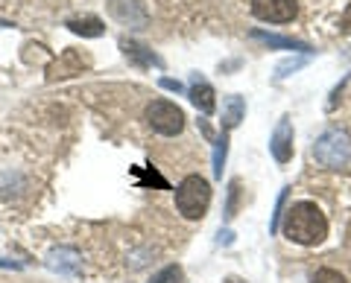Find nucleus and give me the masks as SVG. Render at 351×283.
<instances>
[{"label": "nucleus", "mask_w": 351, "mask_h": 283, "mask_svg": "<svg viewBox=\"0 0 351 283\" xmlns=\"http://www.w3.org/2000/svg\"><path fill=\"white\" fill-rule=\"evenodd\" d=\"M281 231H284V237H287L290 243L319 245L322 239L328 237V219L313 202H295L293 208L284 213Z\"/></svg>", "instance_id": "f257e3e1"}, {"label": "nucleus", "mask_w": 351, "mask_h": 283, "mask_svg": "<svg viewBox=\"0 0 351 283\" xmlns=\"http://www.w3.org/2000/svg\"><path fill=\"white\" fill-rule=\"evenodd\" d=\"M211 204V184L202 176H188L176 187V208L184 219H202Z\"/></svg>", "instance_id": "f03ea898"}, {"label": "nucleus", "mask_w": 351, "mask_h": 283, "mask_svg": "<svg viewBox=\"0 0 351 283\" xmlns=\"http://www.w3.org/2000/svg\"><path fill=\"white\" fill-rule=\"evenodd\" d=\"M313 161L328 170H339L351 161V140L339 129H328V132L313 144Z\"/></svg>", "instance_id": "7ed1b4c3"}, {"label": "nucleus", "mask_w": 351, "mask_h": 283, "mask_svg": "<svg viewBox=\"0 0 351 283\" xmlns=\"http://www.w3.org/2000/svg\"><path fill=\"white\" fill-rule=\"evenodd\" d=\"M144 117H147V123L164 137H173V135H179L184 129V111L170 100H152L147 105Z\"/></svg>", "instance_id": "20e7f679"}, {"label": "nucleus", "mask_w": 351, "mask_h": 283, "mask_svg": "<svg viewBox=\"0 0 351 283\" xmlns=\"http://www.w3.org/2000/svg\"><path fill=\"white\" fill-rule=\"evenodd\" d=\"M295 0H252V15L263 24H287L295 18Z\"/></svg>", "instance_id": "39448f33"}, {"label": "nucleus", "mask_w": 351, "mask_h": 283, "mask_svg": "<svg viewBox=\"0 0 351 283\" xmlns=\"http://www.w3.org/2000/svg\"><path fill=\"white\" fill-rule=\"evenodd\" d=\"M108 12L123 27H147V21H149L144 3H138V0H112Z\"/></svg>", "instance_id": "423d86ee"}, {"label": "nucleus", "mask_w": 351, "mask_h": 283, "mask_svg": "<svg viewBox=\"0 0 351 283\" xmlns=\"http://www.w3.org/2000/svg\"><path fill=\"white\" fill-rule=\"evenodd\" d=\"M269 152L278 164H287V161L293 158V123L287 117L278 120L276 132H272V137H269Z\"/></svg>", "instance_id": "0eeeda50"}, {"label": "nucleus", "mask_w": 351, "mask_h": 283, "mask_svg": "<svg viewBox=\"0 0 351 283\" xmlns=\"http://www.w3.org/2000/svg\"><path fill=\"white\" fill-rule=\"evenodd\" d=\"M188 94H191V103H193L196 108H199L202 114H211L214 108H217L214 88H211V85H208V82L202 79L199 73H193V76H191V91H188Z\"/></svg>", "instance_id": "6e6552de"}, {"label": "nucleus", "mask_w": 351, "mask_h": 283, "mask_svg": "<svg viewBox=\"0 0 351 283\" xmlns=\"http://www.w3.org/2000/svg\"><path fill=\"white\" fill-rule=\"evenodd\" d=\"M68 29L76 32V36H82V38H100L106 32V24L100 18H94V15H82V18H71Z\"/></svg>", "instance_id": "1a4fd4ad"}, {"label": "nucleus", "mask_w": 351, "mask_h": 283, "mask_svg": "<svg viewBox=\"0 0 351 283\" xmlns=\"http://www.w3.org/2000/svg\"><path fill=\"white\" fill-rule=\"evenodd\" d=\"M120 47H123L126 59L135 62V64H141V68H152V64H161L156 53L147 50L144 44H138V41H120Z\"/></svg>", "instance_id": "9d476101"}, {"label": "nucleus", "mask_w": 351, "mask_h": 283, "mask_svg": "<svg viewBox=\"0 0 351 283\" xmlns=\"http://www.w3.org/2000/svg\"><path fill=\"white\" fill-rule=\"evenodd\" d=\"M246 114V105L240 96H228L226 105H223V126L226 129H237L240 126V120H243Z\"/></svg>", "instance_id": "9b49d317"}, {"label": "nucleus", "mask_w": 351, "mask_h": 283, "mask_svg": "<svg viewBox=\"0 0 351 283\" xmlns=\"http://www.w3.org/2000/svg\"><path fill=\"white\" fill-rule=\"evenodd\" d=\"M255 38H261L263 44H269V47H284V50H304L307 53V44H302V41H293V38H281V36H267V32H261L255 29L252 32Z\"/></svg>", "instance_id": "f8f14e48"}, {"label": "nucleus", "mask_w": 351, "mask_h": 283, "mask_svg": "<svg viewBox=\"0 0 351 283\" xmlns=\"http://www.w3.org/2000/svg\"><path fill=\"white\" fill-rule=\"evenodd\" d=\"M50 266L53 269H62V271H76L80 269V260H76L73 252H56L50 257Z\"/></svg>", "instance_id": "ddd939ff"}, {"label": "nucleus", "mask_w": 351, "mask_h": 283, "mask_svg": "<svg viewBox=\"0 0 351 283\" xmlns=\"http://www.w3.org/2000/svg\"><path fill=\"white\" fill-rule=\"evenodd\" d=\"M149 283H184V271L179 266H167V269H161L158 275H152Z\"/></svg>", "instance_id": "4468645a"}, {"label": "nucleus", "mask_w": 351, "mask_h": 283, "mask_svg": "<svg viewBox=\"0 0 351 283\" xmlns=\"http://www.w3.org/2000/svg\"><path fill=\"white\" fill-rule=\"evenodd\" d=\"M226 152H228V137L223 135L217 140V146H214V176L219 178L223 176V161H226Z\"/></svg>", "instance_id": "2eb2a0df"}, {"label": "nucleus", "mask_w": 351, "mask_h": 283, "mask_svg": "<svg viewBox=\"0 0 351 283\" xmlns=\"http://www.w3.org/2000/svg\"><path fill=\"white\" fill-rule=\"evenodd\" d=\"M313 283H346V278L337 269H319L313 275Z\"/></svg>", "instance_id": "dca6fc26"}, {"label": "nucleus", "mask_w": 351, "mask_h": 283, "mask_svg": "<svg viewBox=\"0 0 351 283\" xmlns=\"http://www.w3.org/2000/svg\"><path fill=\"white\" fill-rule=\"evenodd\" d=\"M304 59H293V62H284L281 68H278V76H287V70H295V68H302Z\"/></svg>", "instance_id": "f3484780"}, {"label": "nucleus", "mask_w": 351, "mask_h": 283, "mask_svg": "<svg viewBox=\"0 0 351 283\" xmlns=\"http://www.w3.org/2000/svg\"><path fill=\"white\" fill-rule=\"evenodd\" d=\"M237 190H240V184L232 181V199H228V213H226V216H234V208H237Z\"/></svg>", "instance_id": "a211bd4d"}, {"label": "nucleus", "mask_w": 351, "mask_h": 283, "mask_svg": "<svg viewBox=\"0 0 351 283\" xmlns=\"http://www.w3.org/2000/svg\"><path fill=\"white\" fill-rule=\"evenodd\" d=\"M161 88H164V91H176V94H179V91H182V82H176V79H161Z\"/></svg>", "instance_id": "6ab92c4d"}, {"label": "nucleus", "mask_w": 351, "mask_h": 283, "mask_svg": "<svg viewBox=\"0 0 351 283\" xmlns=\"http://www.w3.org/2000/svg\"><path fill=\"white\" fill-rule=\"evenodd\" d=\"M343 27H346V32H351V6L346 9V18H343Z\"/></svg>", "instance_id": "aec40b11"}, {"label": "nucleus", "mask_w": 351, "mask_h": 283, "mask_svg": "<svg viewBox=\"0 0 351 283\" xmlns=\"http://www.w3.org/2000/svg\"><path fill=\"white\" fill-rule=\"evenodd\" d=\"M223 283H243V280H240V278H226Z\"/></svg>", "instance_id": "412c9836"}]
</instances>
